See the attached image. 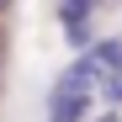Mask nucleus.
<instances>
[{"instance_id": "4", "label": "nucleus", "mask_w": 122, "mask_h": 122, "mask_svg": "<svg viewBox=\"0 0 122 122\" xmlns=\"http://www.w3.org/2000/svg\"><path fill=\"white\" fill-rule=\"evenodd\" d=\"M101 0H58V21H90V11Z\"/></svg>"}, {"instance_id": "3", "label": "nucleus", "mask_w": 122, "mask_h": 122, "mask_svg": "<svg viewBox=\"0 0 122 122\" xmlns=\"http://www.w3.org/2000/svg\"><path fill=\"white\" fill-rule=\"evenodd\" d=\"M58 85H64V90H74V96H90V90L101 85V74H96V64H90V58L80 53L74 64H69L64 74H58Z\"/></svg>"}, {"instance_id": "2", "label": "nucleus", "mask_w": 122, "mask_h": 122, "mask_svg": "<svg viewBox=\"0 0 122 122\" xmlns=\"http://www.w3.org/2000/svg\"><path fill=\"white\" fill-rule=\"evenodd\" d=\"M85 58L96 64V74H101V80L117 74V69H122V37H96V43L85 48Z\"/></svg>"}, {"instance_id": "7", "label": "nucleus", "mask_w": 122, "mask_h": 122, "mask_svg": "<svg viewBox=\"0 0 122 122\" xmlns=\"http://www.w3.org/2000/svg\"><path fill=\"white\" fill-rule=\"evenodd\" d=\"M11 5H16V0H0V16H5V11H11Z\"/></svg>"}, {"instance_id": "5", "label": "nucleus", "mask_w": 122, "mask_h": 122, "mask_svg": "<svg viewBox=\"0 0 122 122\" xmlns=\"http://www.w3.org/2000/svg\"><path fill=\"white\" fill-rule=\"evenodd\" d=\"M64 37H69V48H80V53H85V48L96 43V32H90V21H64Z\"/></svg>"}, {"instance_id": "8", "label": "nucleus", "mask_w": 122, "mask_h": 122, "mask_svg": "<svg viewBox=\"0 0 122 122\" xmlns=\"http://www.w3.org/2000/svg\"><path fill=\"white\" fill-rule=\"evenodd\" d=\"M101 122H117V117H101Z\"/></svg>"}, {"instance_id": "1", "label": "nucleus", "mask_w": 122, "mask_h": 122, "mask_svg": "<svg viewBox=\"0 0 122 122\" xmlns=\"http://www.w3.org/2000/svg\"><path fill=\"white\" fill-rule=\"evenodd\" d=\"M85 112H90V96H74L64 85L48 90V122H85Z\"/></svg>"}, {"instance_id": "6", "label": "nucleus", "mask_w": 122, "mask_h": 122, "mask_svg": "<svg viewBox=\"0 0 122 122\" xmlns=\"http://www.w3.org/2000/svg\"><path fill=\"white\" fill-rule=\"evenodd\" d=\"M101 96H106L112 106H122V69H117V74H106V80H101Z\"/></svg>"}]
</instances>
